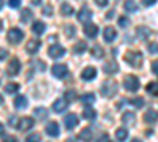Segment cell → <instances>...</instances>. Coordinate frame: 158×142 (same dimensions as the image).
Returning <instances> with one entry per match:
<instances>
[{
  "mask_svg": "<svg viewBox=\"0 0 158 142\" xmlns=\"http://www.w3.org/2000/svg\"><path fill=\"white\" fill-rule=\"evenodd\" d=\"M77 125V117L74 114H68L65 115V126L68 128V130H73V128Z\"/></svg>",
  "mask_w": 158,
  "mask_h": 142,
  "instance_id": "14",
  "label": "cell"
},
{
  "mask_svg": "<svg viewBox=\"0 0 158 142\" xmlns=\"http://www.w3.org/2000/svg\"><path fill=\"white\" fill-rule=\"evenodd\" d=\"M3 142H16V139L13 136H6V137H3Z\"/></svg>",
  "mask_w": 158,
  "mask_h": 142,
  "instance_id": "49",
  "label": "cell"
},
{
  "mask_svg": "<svg viewBox=\"0 0 158 142\" xmlns=\"http://www.w3.org/2000/svg\"><path fill=\"white\" fill-rule=\"evenodd\" d=\"M92 55H94L95 59H101L104 55V51L101 46H95V47H92Z\"/></svg>",
  "mask_w": 158,
  "mask_h": 142,
  "instance_id": "31",
  "label": "cell"
},
{
  "mask_svg": "<svg viewBox=\"0 0 158 142\" xmlns=\"http://www.w3.org/2000/svg\"><path fill=\"white\" fill-rule=\"evenodd\" d=\"M43 14H46V16H52V8L48 5V6H44V10H43Z\"/></svg>",
  "mask_w": 158,
  "mask_h": 142,
  "instance_id": "43",
  "label": "cell"
},
{
  "mask_svg": "<svg viewBox=\"0 0 158 142\" xmlns=\"http://www.w3.org/2000/svg\"><path fill=\"white\" fill-rule=\"evenodd\" d=\"M46 133L49 134V136H59V133H60V128H59V125L56 123V122H51V123H48L46 125Z\"/></svg>",
  "mask_w": 158,
  "mask_h": 142,
  "instance_id": "13",
  "label": "cell"
},
{
  "mask_svg": "<svg viewBox=\"0 0 158 142\" xmlns=\"http://www.w3.org/2000/svg\"><path fill=\"white\" fill-rule=\"evenodd\" d=\"M146 90H147V92H149L150 95H153V96H158V84H155V82H150V84H147Z\"/></svg>",
  "mask_w": 158,
  "mask_h": 142,
  "instance_id": "30",
  "label": "cell"
},
{
  "mask_svg": "<svg viewBox=\"0 0 158 142\" xmlns=\"http://www.w3.org/2000/svg\"><path fill=\"white\" fill-rule=\"evenodd\" d=\"M44 29H46V25H44L41 21H36V22L32 24V30H33V33H36V35H41V33L44 32Z\"/></svg>",
  "mask_w": 158,
  "mask_h": 142,
  "instance_id": "22",
  "label": "cell"
},
{
  "mask_svg": "<svg viewBox=\"0 0 158 142\" xmlns=\"http://www.w3.org/2000/svg\"><path fill=\"white\" fill-rule=\"evenodd\" d=\"M103 70H104V73H108V74H114V73L118 71V65L115 62H108L106 65L103 67Z\"/></svg>",
  "mask_w": 158,
  "mask_h": 142,
  "instance_id": "20",
  "label": "cell"
},
{
  "mask_svg": "<svg viewBox=\"0 0 158 142\" xmlns=\"http://www.w3.org/2000/svg\"><path fill=\"white\" fill-rule=\"evenodd\" d=\"M82 117L87 119V120H92V119L97 117V112H95L94 109H90V108H85V109L82 111Z\"/></svg>",
  "mask_w": 158,
  "mask_h": 142,
  "instance_id": "27",
  "label": "cell"
},
{
  "mask_svg": "<svg viewBox=\"0 0 158 142\" xmlns=\"http://www.w3.org/2000/svg\"><path fill=\"white\" fill-rule=\"evenodd\" d=\"M125 62H128V65H131V67L139 68L142 65V54L139 51H128L125 54Z\"/></svg>",
  "mask_w": 158,
  "mask_h": 142,
  "instance_id": "1",
  "label": "cell"
},
{
  "mask_svg": "<svg viewBox=\"0 0 158 142\" xmlns=\"http://www.w3.org/2000/svg\"><path fill=\"white\" fill-rule=\"evenodd\" d=\"M125 10L128 13H135V11H138V3L135 2V0H127L125 2Z\"/></svg>",
  "mask_w": 158,
  "mask_h": 142,
  "instance_id": "26",
  "label": "cell"
},
{
  "mask_svg": "<svg viewBox=\"0 0 158 142\" xmlns=\"http://www.w3.org/2000/svg\"><path fill=\"white\" fill-rule=\"evenodd\" d=\"M2 5H3V0H0V8H2Z\"/></svg>",
  "mask_w": 158,
  "mask_h": 142,
  "instance_id": "53",
  "label": "cell"
},
{
  "mask_svg": "<svg viewBox=\"0 0 158 142\" xmlns=\"http://www.w3.org/2000/svg\"><path fill=\"white\" fill-rule=\"evenodd\" d=\"M60 11H62L63 16H71V14H73V6H71L70 3H63V5L60 6Z\"/></svg>",
  "mask_w": 158,
  "mask_h": 142,
  "instance_id": "29",
  "label": "cell"
},
{
  "mask_svg": "<svg viewBox=\"0 0 158 142\" xmlns=\"http://www.w3.org/2000/svg\"><path fill=\"white\" fill-rule=\"evenodd\" d=\"M87 49V44L84 43V41H79V43H76L74 44V47H73V51L76 54H81V52H84V51Z\"/></svg>",
  "mask_w": 158,
  "mask_h": 142,
  "instance_id": "33",
  "label": "cell"
},
{
  "mask_svg": "<svg viewBox=\"0 0 158 142\" xmlns=\"http://www.w3.org/2000/svg\"><path fill=\"white\" fill-rule=\"evenodd\" d=\"M15 108H16V109H25V108H27V98H25L24 95L16 96V99H15Z\"/></svg>",
  "mask_w": 158,
  "mask_h": 142,
  "instance_id": "19",
  "label": "cell"
},
{
  "mask_svg": "<svg viewBox=\"0 0 158 142\" xmlns=\"http://www.w3.org/2000/svg\"><path fill=\"white\" fill-rule=\"evenodd\" d=\"M63 54H65V47L60 46V44H54V46L49 47V55L52 59H60Z\"/></svg>",
  "mask_w": 158,
  "mask_h": 142,
  "instance_id": "8",
  "label": "cell"
},
{
  "mask_svg": "<svg viewBox=\"0 0 158 142\" xmlns=\"http://www.w3.org/2000/svg\"><path fill=\"white\" fill-rule=\"evenodd\" d=\"M131 142H141L139 139H133V140H131Z\"/></svg>",
  "mask_w": 158,
  "mask_h": 142,
  "instance_id": "52",
  "label": "cell"
},
{
  "mask_svg": "<svg viewBox=\"0 0 158 142\" xmlns=\"http://www.w3.org/2000/svg\"><path fill=\"white\" fill-rule=\"evenodd\" d=\"M144 120H146L147 123H155V122L158 120V112L153 111V109L147 111L146 114H144Z\"/></svg>",
  "mask_w": 158,
  "mask_h": 142,
  "instance_id": "17",
  "label": "cell"
},
{
  "mask_svg": "<svg viewBox=\"0 0 158 142\" xmlns=\"http://www.w3.org/2000/svg\"><path fill=\"white\" fill-rule=\"evenodd\" d=\"M67 106H68L67 99H57L54 104H52V109H54V111L59 114V112H63L65 109H67Z\"/></svg>",
  "mask_w": 158,
  "mask_h": 142,
  "instance_id": "16",
  "label": "cell"
},
{
  "mask_svg": "<svg viewBox=\"0 0 158 142\" xmlns=\"http://www.w3.org/2000/svg\"><path fill=\"white\" fill-rule=\"evenodd\" d=\"M122 120H123L125 125H133V123L136 122V117H135L133 112H125V114L122 115Z\"/></svg>",
  "mask_w": 158,
  "mask_h": 142,
  "instance_id": "23",
  "label": "cell"
},
{
  "mask_svg": "<svg viewBox=\"0 0 158 142\" xmlns=\"http://www.w3.org/2000/svg\"><path fill=\"white\" fill-rule=\"evenodd\" d=\"M128 103H130L131 106H135V108H142V106H144V99H142V98H139V96L131 98Z\"/></svg>",
  "mask_w": 158,
  "mask_h": 142,
  "instance_id": "34",
  "label": "cell"
},
{
  "mask_svg": "<svg viewBox=\"0 0 158 142\" xmlns=\"http://www.w3.org/2000/svg\"><path fill=\"white\" fill-rule=\"evenodd\" d=\"M84 33H85V36H89V38H95L97 33H98V27H97L95 24H85Z\"/></svg>",
  "mask_w": 158,
  "mask_h": 142,
  "instance_id": "11",
  "label": "cell"
},
{
  "mask_svg": "<svg viewBox=\"0 0 158 142\" xmlns=\"http://www.w3.org/2000/svg\"><path fill=\"white\" fill-rule=\"evenodd\" d=\"M18 90H19V85L15 84V82L6 84V87H5V92H6V93H15V92H18Z\"/></svg>",
  "mask_w": 158,
  "mask_h": 142,
  "instance_id": "35",
  "label": "cell"
},
{
  "mask_svg": "<svg viewBox=\"0 0 158 142\" xmlns=\"http://www.w3.org/2000/svg\"><path fill=\"white\" fill-rule=\"evenodd\" d=\"M92 18V11L89 8H82L81 11L77 13V21L79 22H89Z\"/></svg>",
  "mask_w": 158,
  "mask_h": 142,
  "instance_id": "10",
  "label": "cell"
},
{
  "mask_svg": "<svg viewBox=\"0 0 158 142\" xmlns=\"http://www.w3.org/2000/svg\"><path fill=\"white\" fill-rule=\"evenodd\" d=\"M152 71L158 76V60H155V62H152Z\"/></svg>",
  "mask_w": 158,
  "mask_h": 142,
  "instance_id": "44",
  "label": "cell"
},
{
  "mask_svg": "<svg viewBox=\"0 0 158 142\" xmlns=\"http://www.w3.org/2000/svg\"><path fill=\"white\" fill-rule=\"evenodd\" d=\"M32 18H33V11H30L29 8H24V10L21 11V21H22L24 24H29V22L32 21Z\"/></svg>",
  "mask_w": 158,
  "mask_h": 142,
  "instance_id": "18",
  "label": "cell"
},
{
  "mask_svg": "<svg viewBox=\"0 0 158 142\" xmlns=\"http://www.w3.org/2000/svg\"><path fill=\"white\" fill-rule=\"evenodd\" d=\"M138 35H139V38L146 40V38L150 35V30H149L147 27H144V25H141V27H138Z\"/></svg>",
  "mask_w": 158,
  "mask_h": 142,
  "instance_id": "32",
  "label": "cell"
},
{
  "mask_svg": "<svg viewBox=\"0 0 158 142\" xmlns=\"http://www.w3.org/2000/svg\"><path fill=\"white\" fill-rule=\"evenodd\" d=\"M103 35H104V41H108V43H112L117 38V32H115L114 27H106L104 32H103Z\"/></svg>",
  "mask_w": 158,
  "mask_h": 142,
  "instance_id": "9",
  "label": "cell"
},
{
  "mask_svg": "<svg viewBox=\"0 0 158 142\" xmlns=\"http://www.w3.org/2000/svg\"><path fill=\"white\" fill-rule=\"evenodd\" d=\"M3 59H6V49L0 47V60H3Z\"/></svg>",
  "mask_w": 158,
  "mask_h": 142,
  "instance_id": "45",
  "label": "cell"
},
{
  "mask_svg": "<svg viewBox=\"0 0 158 142\" xmlns=\"http://www.w3.org/2000/svg\"><path fill=\"white\" fill-rule=\"evenodd\" d=\"M41 140V137H40V134H30V136H27V139H25V142H40Z\"/></svg>",
  "mask_w": 158,
  "mask_h": 142,
  "instance_id": "37",
  "label": "cell"
},
{
  "mask_svg": "<svg viewBox=\"0 0 158 142\" xmlns=\"http://www.w3.org/2000/svg\"><path fill=\"white\" fill-rule=\"evenodd\" d=\"M74 98H76V92H74V90H68V92L65 93V99H67V101H73Z\"/></svg>",
  "mask_w": 158,
  "mask_h": 142,
  "instance_id": "38",
  "label": "cell"
},
{
  "mask_svg": "<svg viewBox=\"0 0 158 142\" xmlns=\"http://www.w3.org/2000/svg\"><path fill=\"white\" fill-rule=\"evenodd\" d=\"M81 101H82V104H92V103H95V95L94 93H84L81 96Z\"/></svg>",
  "mask_w": 158,
  "mask_h": 142,
  "instance_id": "25",
  "label": "cell"
},
{
  "mask_svg": "<svg viewBox=\"0 0 158 142\" xmlns=\"http://www.w3.org/2000/svg\"><path fill=\"white\" fill-rule=\"evenodd\" d=\"M115 137H117L118 142H123V140H127V137H128V131L125 130V128H118V130L115 131Z\"/></svg>",
  "mask_w": 158,
  "mask_h": 142,
  "instance_id": "24",
  "label": "cell"
},
{
  "mask_svg": "<svg viewBox=\"0 0 158 142\" xmlns=\"http://www.w3.org/2000/svg\"><path fill=\"white\" fill-rule=\"evenodd\" d=\"M19 70H21V63H19L18 59H13V60L8 63V67H6L8 76H16V74L19 73Z\"/></svg>",
  "mask_w": 158,
  "mask_h": 142,
  "instance_id": "6",
  "label": "cell"
},
{
  "mask_svg": "<svg viewBox=\"0 0 158 142\" xmlns=\"http://www.w3.org/2000/svg\"><path fill=\"white\" fill-rule=\"evenodd\" d=\"M92 137H94V136H92V130H90V128H84V130L79 133V139L84 140V142H90Z\"/></svg>",
  "mask_w": 158,
  "mask_h": 142,
  "instance_id": "21",
  "label": "cell"
},
{
  "mask_svg": "<svg viewBox=\"0 0 158 142\" xmlns=\"http://www.w3.org/2000/svg\"><path fill=\"white\" fill-rule=\"evenodd\" d=\"M22 38H24V32H22V30H19V29H11V30H8V41H10V43L18 44Z\"/></svg>",
  "mask_w": 158,
  "mask_h": 142,
  "instance_id": "4",
  "label": "cell"
},
{
  "mask_svg": "<svg viewBox=\"0 0 158 142\" xmlns=\"http://www.w3.org/2000/svg\"><path fill=\"white\" fill-rule=\"evenodd\" d=\"M97 142H111V139H109V136H101Z\"/></svg>",
  "mask_w": 158,
  "mask_h": 142,
  "instance_id": "48",
  "label": "cell"
},
{
  "mask_svg": "<svg viewBox=\"0 0 158 142\" xmlns=\"http://www.w3.org/2000/svg\"><path fill=\"white\" fill-rule=\"evenodd\" d=\"M33 67H36L40 71H44V70H46V65H44L41 60H35V62H33Z\"/></svg>",
  "mask_w": 158,
  "mask_h": 142,
  "instance_id": "40",
  "label": "cell"
},
{
  "mask_svg": "<svg viewBox=\"0 0 158 142\" xmlns=\"http://www.w3.org/2000/svg\"><path fill=\"white\" fill-rule=\"evenodd\" d=\"M52 74H54L57 79H63V77L68 74L67 65H62V63H57V65H54V67H52Z\"/></svg>",
  "mask_w": 158,
  "mask_h": 142,
  "instance_id": "5",
  "label": "cell"
},
{
  "mask_svg": "<svg viewBox=\"0 0 158 142\" xmlns=\"http://www.w3.org/2000/svg\"><path fill=\"white\" fill-rule=\"evenodd\" d=\"M123 87L128 92H136V90H139V79L136 76H127L123 81Z\"/></svg>",
  "mask_w": 158,
  "mask_h": 142,
  "instance_id": "3",
  "label": "cell"
},
{
  "mask_svg": "<svg viewBox=\"0 0 158 142\" xmlns=\"http://www.w3.org/2000/svg\"><path fill=\"white\" fill-rule=\"evenodd\" d=\"M117 93V82L115 81H106L103 85H101V95L106 96V98H111Z\"/></svg>",
  "mask_w": 158,
  "mask_h": 142,
  "instance_id": "2",
  "label": "cell"
},
{
  "mask_svg": "<svg viewBox=\"0 0 158 142\" xmlns=\"http://www.w3.org/2000/svg\"><path fill=\"white\" fill-rule=\"evenodd\" d=\"M0 30H2V21H0Z\"/></svg>",
  "mask_w": 158,
  "mask_h": 142,
  "instance_id": "54",
  "label": "cell"
},
{
  "mask_svg": "<svg viewBox=\"0 0 158 142\" xmlns=\"http://www.w3.org/2000/svg\"><path fill=\"white\" fill-rule=\"evenodd\" d=\"M149 51H150V54H158V44L156 43H150Z\"/></svg>",
  "mask_w": 158,
  "mask_h": 142,
  "instance_id": "41",
  "label": "cell"
},
{
  "mask_svg": "<svg viewBox=\"0 0 158 142\" xmlns=\"http://www.w3.org/2000/svg\"><path fill=\"white\" fill-rule=\"evenodd\" d=\"M65 33H67V36H68V38H71V36H74L76 29L73 27V25H67V27H65Z\"/></svg>",
  "mask_w": 158,
  "mask_h": 142,
  "instance_id": "36",
  "label": "cell"
},
{
  "mask_svg": "<svg viewBox=\"0 0 158 142\" xmlns=\"http://www.w3.org/2000/svg\"><path fill=\"white\" fill-rule=\"evenodd\" d=\"M35 117L40 119V120H44V119L48 117V111H46L44 108H36V109H35Z\"/></svg>",
  "mask_w": 158,
  "mask_h": 142,
  "instance_id": "28",
  "label": "cell"
},
{
  "mask_svg": "<svg viewBox=\"0 0 158 142\" xmlns=\"http://www.w3.org/2000/svg\"><path fill=\"white\" fill-rule=\"evenodd\" d=\"M3 104V98H2V95H0V106Z\"/></svg>",
  "mask_w": 158,
  "mask_h": 142,
  "instance_id": "51",
  "label": "cell"
},
{
  "mask_svg": "<svg viewBox=\"0 0 158 142\" xmlns=\"http://www.w3.org/2000/svg\"><path fill=\"white\" fill-rule=\"evenodd\" d=\"M8 5H10L11 8H18V6L21 5V0H8Z\"/></svg>",
  "mask_w": 158,
  "mask_h": 142,
  "instance_id": "42",
  "label": "cell"
},
{
  "mask_svg": "<svg viewBox=\"0 0 158 142\" xmlns=\"http://www.w3.org/2000/svg\"><path fill=\"white\" fill-rule=\"evenodd\" d=\"M32 126H33V119L32 117H24L16 125V128H18L19 131H27L29 128H32Z\"/></svg>",
  "mask_w": 158,
  "mask_h": 142,
  "instance_id": "7",
  "label": "cell"
},
{
  "mask_svg": "<svg viewBox=\"0 0 158 142\" xmlns=\"http://www.w3.org/2000/svg\"><path fill=\"white\" fill-rule=\"evenodd\" d=\"M95 3L100 5V6H106L108 5V0H95Z\"/></svg>",
  "mask_w": 158,
  "mask_h": 142,
  "instance_id": "46",
  "label": "cell"
},
{
  "mask_svg": "<svg viewBox=\"0 0 158 142\" xmlns=\"http://www.w3.org/2000/svg\"><path fill=\"white\" fill-rule=\"evenodd\" d=\"M82 79L84 81H92V79H95V76H97V70L94 67H87L84 71H82Z\"/></svg>",
  "mask_w": 158,
  "mask_h": 142,
  "instance_id": "12",
  "label": "cell"
},
{
  "mask_svg": "<svg viewBox=\"0 0 158 142\" xmlns=\"http://www.w3.org/2000/svg\"><path fill=\"white\" fill-rule=\"evenodd\" d=\"M128 24H130V21H128V18H118V25H120L122 29H125V27H128Z\"/></svg>",
  "mask_w": 158,
  "mask_h": 142,
  "instance_id": "39",
  "label": "cell"
},
{
  "mask_svg": "<svg viewBox=\"0 0 158 142\" xmlns=\"http://www.w3.org/2000/svg\"><path fill=\"white\" fill-rule=\"evenodd\" d=\"M155 2H156V0H142V3L146 5V6H152Z\"/></svg>",
  "mask_w": 158,
  "mask_h": 142,
  "instance_id": "47",
  "label": "cell"
},
{
  "mask_svg": "<svg viewBox=\"0 0 158 142\" xmlns=\"http://www.w3.org/2000/svg\"><path fill=\"white\" fill-rule=\"evenodd\" d=\"M2 134H3V125L0 123V136H2Z\"/></svg>",
  "mask_w": 158,
  "mask_h": 142,
  "instance_id": "50",
  "label": "cell"
},
{
  "mask_svg": "<svg viewBox=\"0 0 158 142\" xmlns=\"http://www.w3.org/2000/svg\"><path fill=\"white\" fill-rule=\"evenodd\" d=\"M40 46H41L40 40H30V41L27 43V46H25V51H27L29 54H35L36 51L40 49Z\"/></svg>",
  "mask_w": 158,
  "mask_h": 142,
  "instance_id": "15",
  "label": "cell"
}]
</instances>
